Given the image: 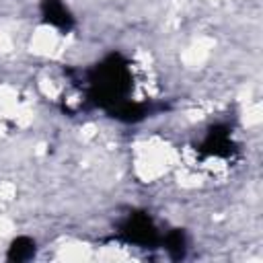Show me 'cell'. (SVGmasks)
Returning a JSON list of instances; mask_svg holds the SVG:
<instances>
[{"label": "cell", "instance_id": "cell-1", "mask_svg": "<svg viewBox=\"0 0 263 263\" xmlns=\"http://www.w3.org/2000/svg\"><path fill=\"white\" fill-rule=\"evenodd\" d=\"M121 234L136 245H152L156 240V226L148 214H132L123 226Z\"/></svg>", "mask_w": 263, "mask_h": 263}, {"label": "cell", "instance_id": "cell-2", "mask_svg": "<svg viewBox=\"0 0 263 263\" xmlns=\"http://www.w3.org/2000/svg\"><path fill=\"white\" fill-rule=\"evenodd\" d=\"M41 16L47 25L60 31H70L74 25V16L62 0H41Z\"/></svg>", "mask_w": 263, "mask_h": 263}, {"label": "cell", "instance_id": "cell-3", "mask_svg": "<svg viewBox=\"0 0 263 263\" xmlns=\"http://www.w3.org/2000/svg\"><path fill=\"white\" fill-rule=\"evenodd\" d=\"M33 255H35V240H31L29 236H18L8 247V259L25 261V259H31Z\"/></svg>", "mask_w": 263, "mask_h": 263}, {"label": "cell", "instance_id": "cell-4", "mask_svg": "<svg viewBox=\"0 0 263 263\" xmlns=\"http://www.w3.org/2000/svg\"><path fill=\"white\" fill-rule=\"evenodd\" d=\"M164 245H166V251H171L175 257H181L183 251H185V236H183V232H181V230L168 232Z\"/></svg>", "mask_w": 263, "mask_h": 263}]
</instances>
